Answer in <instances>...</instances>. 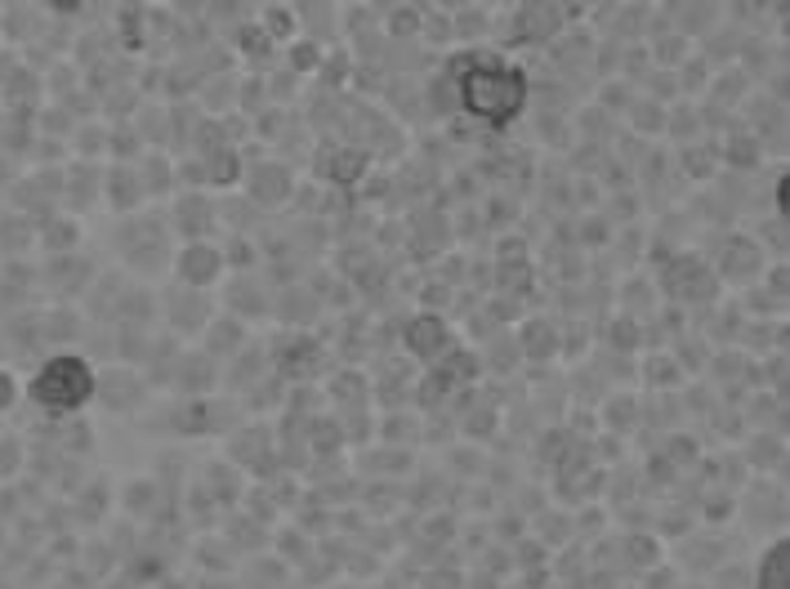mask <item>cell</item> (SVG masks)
<instances>
[{
	"label": "cell",
	"mask_w": 790,
	"mask_h": 589,
	"mask_svg": "<svg viewBox=\"0 0 790 589\" xmlns=\"http://www.w3.org/2000/svg\"><path fill=\"white\" fill-rule=\"evenodd\" d=\"M446 81L456 107L487 126H509L527 107V72L501 54H465Z\"/></svg>",
	"instance_id": "6da1fadb"
},
{
	"label": "cell",
	"mask_w": 790,
	"mask_h": 589,
	"mask_svg": "<svg viewBox=\"0 0 790 589\" xmlns=\"http://www.w3.org/2000/svg\"><path fill=\"white\" fill-rule=\"evenodd\" d=\"M98 393V380H94V367L85 358H76V353H54V358H45L32 380H28V398L32 407L50 411V416H72L81 411L89 398Z\"/></svg>",
	"instance_id": "7a4b0ae2"
},
{
	"label": "cell",
	"mask_w": 790,
	"mask_h": 589,
	"mask_svg": "<svg viewBox=\"0 0 790 589\" xmlns=\"http://www.w3.org/2000/svg\"><path fill=\"white\" fill-rule=\"evenodd\" d=\"M219 269H223V255H219V246H210V242H188V246L175 255V273H179V282H183L188 291L210 286V282L219 277Z\"/></svg>",
	"instance_id": "3957f363"
},
{
	"label": "cell",
	"mask_w": 790,
	"mask_h": 589,
	"mask_svg": "<svg viewBox=\"0 0 790 589\" xmlns=\"http://www.w3.org/2000/svg\"><path fill=\"white\" fill-rule=\"evenodd\" d=\"M407 348L415 353V358H424V362L446 358V353H451V330H446V322L433 317V313H420V317L407 326Z\"/></svg>",
	"instance_id": "277c9868"
},
{
	"label": "cell",
	"mask_w": 790,
	"mask_h": 589,
	"mask_svg": "<svg viewBox=\"0 0 790 589\" xmlns=\"http://www.w3.org/2000/svg\"><path fill=\"white\" fill-rule=\"evenodd\" d=\"M246 188H251V197H255V201L273 206L282 192H291V179H286V170H282V166H255V175L246 179Z\"/></svg>",
	"instance_id": "5b68a950"
},
{
	"label": "cell",
	"mask_w": 790,
	"mask_h": 589,
	"mask_svg": "<svg viewBox=\"0 0 790 589\" xmlns=\"http://www.w3.org/2000/svg\"><path fill=\"white\" fill-rule=\"evenodd\" d=\"M786 540H777L763 558H759V567H755V589H786Z\"/></svg>",
	"instance_id": "8992f818"
},
{
	"label": "cell",
	"mask_w": 790,
	"mask_h": 589,
	"mask_svg": "<svg viewBox=\"0 0 790 589\" xmlns=\"http://www.w3.org/2000/svg\"><path fill=\"white\" fill-rule=\"evenodd\" d=\"M14 402H19V380H14V371L0 367V411H10Z\"/></svg>",
	"instance_id": "52a82bcc"
}]
</instances>
